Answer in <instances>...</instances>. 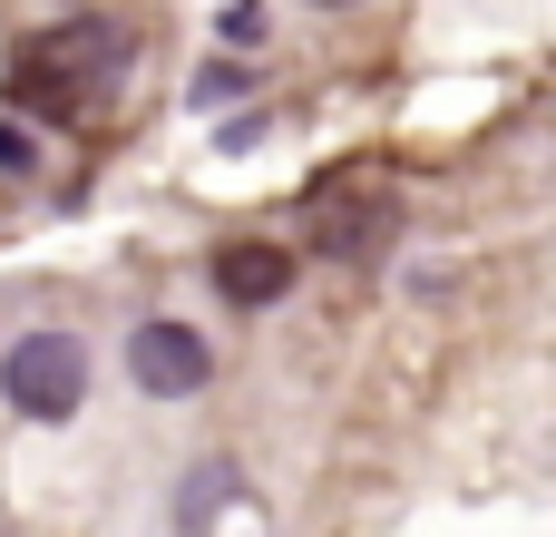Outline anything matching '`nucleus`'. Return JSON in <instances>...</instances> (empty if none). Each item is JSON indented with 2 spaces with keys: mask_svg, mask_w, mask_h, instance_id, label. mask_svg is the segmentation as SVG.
I'll return each mask as SVG.
<instances>
[{
  "mask_svg": "<svg viewBox=\"0 0 556 537\" xmlns=\"http://www.w3.org/2000/svg\"><path fill=\"white\" fill-rule=\"evenodd\" d=\"M127 29L117 20H59L29 59H20V98L39 108V117H98L108 98H117V78H127Z\"/></svg>",
  "mask_w": 556,
  "mask_h": 537,
  "instance_id": "nucleus-1",
  "label": "nucleus"
},
{
  "mask_svg": "<svg viewBox=\"0 0 556 537\" xmlns=\"http://www.w3.org/2000/svg\"><path fill=\"white\" fill-rule=\"evenodd\" d=\"M0 401L20 421H68L88 401V342L78 333H20L0 352Z\"/></svg>",
  "mask_w": 556,
  "mask_h": 537,
  "instance_id": "nucleus-2",
  "label": "nucleus"
},
{
  "mask_svg": "<svg viewBox=\"0 0 556 537\" xmlns=\"http://www.w3.org/2000/svg\"><path fill=\"white\" fill-rule=\"evenodd\" d=\"M127 382L156 391V401H186V391L215 382V352H205L195 323H137V333H127Z\"/></svg>",
  "mask_w": 556,
  "mask_h": 537,
  "instance_id": "nucleus-3",
  "label": "nucleus"
},
{
  "mask_svg": "<svg viewBox=\"0 0 556 537\" xmlns=\"http://www.w3.org/2000/svg\"><path fill=\"white\" fill-rule=\"evenodd\" d=\"M283 284H293V254H283V245H264V235H244V245H225V254H215V294H225V303H244V313L283 303Z\"/></svg>",
  "mask_w": 556,
  "mask_h": 537,
  "instance_id": "nucleus-4",
  "label": "nucleus"
},
{
  "mask_svg": "<svg viewBox=\"0 0 556 537\" xmlns=\"http://www.w3.org/2000/svg\"><path fill=\"white\" fill-rule=\"evenodd\" d=\"M391 235V205H352V196H313V245H332V254H362V245H381Z\"/></svg>",
  "mask_w": 556,
  "mask_h": 537,
  "instance_id": "nucleus-5",
  "label": "nucleus"
},
{
  "mask_svg": "<svg viewBox=\"0 0 556 537\" xmlns=\"http://www.w3.org/2000/svg\"><path fill=\"white\" fill-rule=\"evenodd\" d=\"M225 489H235L225 470H195V479H186V509H176V528H215V509H225Z\"/></svg>",
  "mask_w": 556,
  "mask_h": 537,
  "instance_id": "nucleus-6",
  "label": "nucleus"
},
{
  "mask_svg": "<svg viewBox=\"0 0 556 537\" xmlns=\"http://www.w3.org/2000/svg\"><path fill=\"white\" fill-rule=\"evenodd\" d=\"M323 10H352V0H323Z\"/></svg>",
  "mask_w": 556,
  "mask_h": 537,
  "instance_id": "nucleus-7",
  "label": "nucleus"
},
{
  "mask_svg": "<svg viewBox=\"0 0 556 537\" xmlns=\"http://www.w3.org/2000/svg\"><path fill=\"white\" fill-rule=\"evenodd\" d=\"M0 537H10V528H0Z\"/></svg>",
  "mask_w": 556,
  "mask_h": 537,
  "instance_id": "nucleus-8",
  "label": "nucleus"
}]
</instances>
